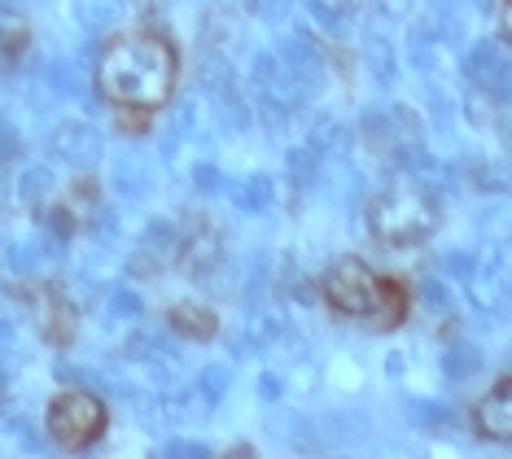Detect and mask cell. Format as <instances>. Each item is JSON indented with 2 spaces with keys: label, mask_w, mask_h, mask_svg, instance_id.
I'll list each match as a JSON object with an SVG mask.
<instances>
[{
  "label": "cell",
  "mask_w": 512,
  "mask_h": 459,
  "mask_svg": "<svg viewBox=\"0 0 512 459\" xmlns=\"http://www.w3.org/2000/svg\"><path fill=\"white\" fill-rule=\"evenodd\" d=\"M180 84V53L162 31H127L101 49L97 88L114 110H162L176 97Z\"/></svg>",
  "instance_id": "obj_1"
},
{
  "label": "cell",
  "mask_w": 512,
  "mask_h": 459,
  "mask_svg": "<svg viewBox=\"0 0 512 459\" xmlns=\"http://www.w3.org/2000/svg\"><path fill=\"white\" fill-rule=\"evenodd\" d=\"M320 298L329 302L333 315L368 320L377 333H394L412 311V293H407L403 280L377 276L364 258H337L320 276Z\"/></svg>",
  "instance_id": "obj_2"
},
{
  "label": "cell",
  "mask_w": 512,
  "mask_h": 459,
  "mask_svg": "<svg viewBox=\"0 0 512 459\" xmlns=\"http://www.w3.org/2000/svg\"><path fill=\"white\" fill-rule=\"evenodd\" d=\"M438 197L421 184H390L368 202V232L381 245H421L438 228Z\"/></svg>",
  "instance_id": "obj_3"
},
{
  "label": "cell",
  "mask_w": 512,
  "mask_h": 459,
  "mask_svg": "<svg viewBox=\"0 0 512 459\" xmlns=\"http://www.w3.org/2000/svg\"><path fill=\"white\" fill-rule=\"evenodd\" d=\"M44 429L57 446L66 451H88L106 438L110 429V411L97 394H84V390H62L49 398V411H44Z\"/></svg>",
  "instance_id": "obj_4"
},
{
  "label": "cell",
  "mask_w": 512,
  "mask_h": 459,
  "mask_svg": "<svg viewBox=\"0 0 512 459\" xmlns=\"http://www.w3.org/2000/svg\"><path fill=\"white\" fill-rule=\"evenodd\" d=\"M473 429L486 442H512V376L491 385L473 407Z\"/></svg>",
  "instance_id": "obj_5"
},
{
  "label": "cell",
  "mask_w": 512,
  "mask_h": 459,
  "mask_svg": "<svg viewBox=\"0 0 512 459\" xmlns=\"http://www.w3.org/2000/svg\"><path fill=\"white\" fill-rule=\"evenodd\" d=\"M36 306H40V333H44V341H53V346H71V341L79 337L75 302L66 298L62 289H44V293H36Z\"/></svg>",
  "instance_id": "obj_6"
},
{
  "label": "cell",
  "mask_w": 512,
  "mask_h": 459,
  "mask_svg": "<svg viewBox=\"0 0 512 459\" xmlns=\"http://www.w3.org/2000/svg\"><path fill=\"white\" fill-rule=\"evenodd\" d=\"M167 324L176 328L180 337H189V341H211L219 333V315L206 302H197V298H184L176 306H167Z\"/></svg>",
  "instance_id": "obj_7"
},
{
  "label": "cell",
  "mask_w": 512,
  "mask_h": 459,
  "mask_svg": "<svg viewBox=\"0 0 512 459\" xmlns=\"http://www.w3.org/2000/svg\"><path fill=\"white\" fill-rule=\"evenodd\" d=\"M27 49H31V31H27V22H18V18H0V70L18 66L22 57H27Z\"/></svg>",
  "instance_id": "obj_8"
},
{
  "label": "cell",
  "mask_w": 512,
  "mask_h": 459,
  "mask_svg": "<svg viewBox=\"0 0 512 459\" xmlns=\"http://www.w3.org/2000/svg\"><path fill=\"white\" fill-rule=\"evenodd\" d=\"M499 27H504V40L512 44V0H504V14H499Z\"/></svg>",
  "instance_id": "obj_9"
}]
</instances>
